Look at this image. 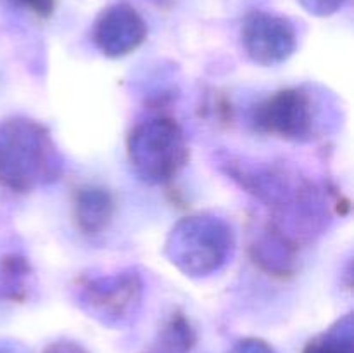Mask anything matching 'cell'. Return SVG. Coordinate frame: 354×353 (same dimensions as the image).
I'll return each instance as SVG.
<instances>
[{
	"mask_svg": "<svg viewBox=\"0 0 354 353\" xmlns=\"http://www.w3.org/2000/svg\"><path fill=\"white\" fill-rule=\"evenodd\" d=\"M61 161L50 134L28 118L0 121V185L28 192L55 179Z\"/></svg>",
	"mask_w": 354,
	"mask_h": 353,
	"instance_id": "1",
	"label": "cell"
},
{
	"mask_svg": "<svg viewBox=\"0 0 354 353\" xmlns=\"http://www.w3.org/2000/svg\"><path fill=\"white\" fill-rule=\"evenodd\" d=\"M127 151L135 173L151 183L169 182L189 159L182 128L165 116L137 125L128 135Z\"/></svg>",
	"mask_w": 354,
	"mask_h": 353,
	"instance_id": "2",
	"label": "cell"
},
{
	"mask_svg": "<svg viewBox=\"0 0 354 353\" xmlns=\"http://www.w3.org/2000/svg\"><path fill=\"white\" fill-rule=\"evenodd\" d=\"M232 230L218 218L190 217L171 230V262L190 275H207L220 269L232 251Z\"/></svg>",
	"mask_w": 354,
	"mask_h": 353,
	"instance_id": "3",
	"label": "cell"
},
{
	"mask_svg": "<svg viewBox=\"0 0 354 353\" xmlns=\"http://www.w3.org/2000/svg\"><path fill=\"white\" fill-rule=\"evenodd\" d=\"M256 130L287 141L311 137L315 125L313 99L304 89H282L273 92L254 107Z\"/></svg>",
	"mask_w": 354,
	"mask_h": 353,
	"instance_id": "4",
	"label": "cell"
},
{
	"mask_svg": "<svg viewBox=\"0 0 354 353\" xmlns=\"http://www.w3.org/2000/svg\"><path fill=\"white\" fill-rule=\"evenodd\" d=\"M241 38L245 54L263 66L287 61L297 47V33L292 21L266 10H252L244 17Z\"/></svg>",
	"mask_w": 354,
	"mask_h": 353,
	"instance_id": "5",
	"label": "cell"
},
{
	"mask_svg": "<svg viewBox=\"0 0 354 353\" xmlns=\"http://www.w3.org/2000/svg\"><path fill=\"white\" fill-rule=\"evenodd\" d=\"M83 305L90 315L104 324L120 325L137 311L142 300V280L135 272L90 279L80 291Z\"/></svg>",
	"mask_w": 354,
	"mask_h": 353,
	"instance_id": "6",
	"label": "cell"
},
{
	"mask_svg": "<svg viewBox=\"0 0 354 353\" xmlns=\"http://www.w3.org/2000/svg\"><path fill=\"white\" fill-rule=\"evenodd\" d=\"M92 37L104 55L121 57L144 44L147 24L130 3L116 2L97 16Z\"/></svg>",
	"mask_w": 354,
	"mask_h": 353,
	"instance_id": "7",
	"label": "cell"
},
{
	"mask_svg": "<svg viewBox=\"0 0 354 353\" xmlns=\"http://www.w3.org/2000/svg\"><path fill=\"white\" fill-rule=\"evenodd\" d=\"M114 215V199L102 187H83L76 192L73 217L76 228L85 235L100 234L111 224Z\"/></svg>",
	"mask_w": 354,
	"mask_h": 353,
	"instance_id": "8",
	"label": "cell"
},
{
	"mask_svg": "<svg viewBox=\"0 0 354 353\" xmlns=\"http://www.w3.org/2000/svg\"><path fill=\"white\" fill-rule=\"evenodd\" d=\"M303 353H354V331L351 315L335 322L330 329L315 336Z\"/></svg>",
	"mask_w": 354,
	"mask_h": 353,
	"instance_id": "9",
	"label": "cell"
},
{
	"mask_svg": "<svg viewBox=\"0 0 354 353\" xmlns=\"http://www.w3.org/2000/svg\"><path fill=\"white\" fill-rule=\"evenodd\" d=\"M196 331L189 318L182 311H175L162 325L159 345L165 353H189L196 345Z\"/></svg>",
	"mask_w": 354,
	"mask_h": 353,
	"instance_id": "10",
	"label": "cell"
},
{
	"mask_svg": "<svg viewBox=\"0 0 354 353\" xmlns=\"http://www.w3.org/2000/svg\"><path fill=\"white\" fill-rule=\"evenodd\" d=\"M297 2L315 16H330L341 9L344 0H297Z\"/></svg>",
	"mask_w": 354,
	"mask_h": 353,
	"instance_id": "11",
	"label": "cell"
},
{
	"mask_svg": "<svg viewBox=\"0 0 354 353\" xmlns=\"http://www.w3.org/2000/svg\"><path fill=\"white\" fill-rule=\"evenodd\" d=\"M12 2L17 7H23L35 16L41 17V19L50 17L54 14L55 6H57V0H12Z\"/></svg>",
	"mask_w": 354,
	"mask_h": 353,
	"instance_id": "12",
	"label": "cell"
},
{
	"mask_svg": "<svg viewBox=\"0 0 354 353\" xmlns=\"http://www.w3.org/2000/svg\"><path fill=\"white\" fill-rule=\"evenodd\" d=\"M230 353H277V352L273 350V346H270L268 343L263 341V339L245 338V339H241V341L230 350Z\"/></svg>",
	"mask_w": 354,
	"mask_h": 353,
	"instance_id": "13",
	"label": "cell"
},
{
	"mask_svg": "<svg viewBox=\"0 0 354 353\" xmlns=\"http://www.w3.org/2000/svg\"><path fill=\"white\" fill-rule=\"evenodd\" d=\"M44 353H86V350L73 341H57L48 345Z\"/></svg>",
	"mask_w": 354,
	"mask_h": 353,
	"instance_id": "14",
	"label": "cell"
},
{
	"mask_svg": "<svg viewBox=\"0 0 354 353\" xmlns=\"http://www.w3.org/2000/svg\"><path fill=\"white\" fill-rule=\"evenodd\" d=\"M0 353H17L16 348L9 345V343H0Z\"/></svg>",
	"mask_w": 354,
	"mask_h": 353,
	"instance_id": "15",
	"label": "cell"
},
{
	"mask_svg": "<svg viewBox=\"0 0 354 353\" xmlns=\"http://www.w3.org/2000/svg\"><path fill=\"white\" fill-rule=\"evenodd\" d=\"M151 2H154L156 6H166V3H171L173 0H151Z\"/></svg>",
	"mask_w": 354,
	"mask_h": 353,
	"instance_id": "16",
	"label": "cell"
}]
</instances>
